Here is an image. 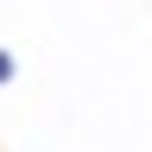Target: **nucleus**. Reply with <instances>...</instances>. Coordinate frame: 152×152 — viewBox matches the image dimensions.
<instances>
[{
  "label": "nucleus",
  "instance_id": "f257e3e1",
  "mask_svg": "<svg viewBox=\"0 0 152 152\" xmlns=\"http://www.w3.org/2000/svg\"><path fill=\"white\" fill-rule=\"evenodd\" d=\"M0 83H13V57L7 51H0Z\"/></svg>",
  "mask_w": 152,
  "mask_h": 152
}]
</instances>
